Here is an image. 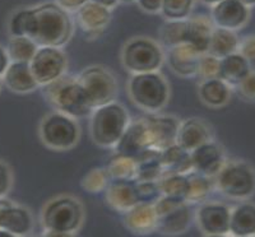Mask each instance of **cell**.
Wrapping results in <instances>:
<instances>
[{
  "label": "cell",
  "mask_w": 255,
  "mask_h": 237,
  "mask_svg": "<svg viewBox=\"0 0 255 237\" xmlns=\"http://www.w3.org/2000/svg\"><path fill=\"white\" fill-rule=\"evenodd\" d=\"M33 12L36 23L32 40L38 46L61 47L70 40L73 26L67 10L58 4L46 3L33 8Z\"/></svg>",
  "instance_id": "cell-1"
},
{
  "label": "cell",
  "mask_w": 255,
  "mask_h": 237,
  "mask_svg": "<svg viewBox=\"0 0 255 237\" xmlns=\"http://www.w3.org/2000/svg\"><path fill=\"white\" fill-rule=\"evenodd\" d=\"M42 88L45 99L55 111L63 113L73 118H87L93 109L87 95L77 81V77H60Z\"/></svg>",
  "instance_id": "cell-2"
},
{
  "label": "cell",
  "mask_w": 255,
  "mask_h": 237,
  "mask_svg": "<svg viewBox=\"0 0 255 237\" xmlns=\"http://www.w3.org/2000/svg\"><path fill=\"white\" fill-rule=\"evenodd\" d=\"M130 122L127 109L119 102L100 106L90 115V133L93 143L102 148H114Z\"/></svg>",
  "instance_id": "cell-3"
},
{
  "label": "cell",
  "mask_w": 255,
  "mask_h": 237,
  "mask_svg": "<svg viewBox=\"0 0 255 237\" xmlns=\"http://www.w3.org/2000/svg\"><path fill=\"white\" fill-rule=\"evenodd\" d=\"M130 100L148 114L162 110L170 100V86L158 72L133 74L128 83Z\"/></svg>",
  "instance_id": "cell-4"
},
{
  "label": "cell",
  "mask_w": 255,
  "mask_h": 237,
  "mask_svg": "<svg viewBox=\"0 0 255 237\" xmlns=\"http://www.w3.org/2000/svg\"><path fill=\"white\" fill-rule=\"evenodd\" d=\"M213 182L215 188L226 198L247 200L255 194V170L244 161H227Z\"/></svg>",
  "instance_id": "cell-5"
},
{
  "label": "cell",
  "mask_w": 255,
  "mask_h": 237,
  "mask_svg": "<svg viewBox=\"0 0 255 237\" xmlns=\"http://www.w3.org/2000/svg\"><path fill=\"white\" fill-rule=\"evenodd\" d=\"M84 220V209L81 202L69 195L51 199L41 214V222L45 230L72 232L81 229Z\"/></svg>",
  "instance_id": "cell-6"
},
{
  "label": "cell",
  "mask_w": 255,
  "mask_h": 237,
  "mask_svg": "<svg viewBox=\"0 0 255 237\" xmlns=\"http://www.w3.org/2000/svg\"><path fill=\"white\" fill-rule=\"evenodd\" d=\"M41 142L52 150H69L77 145L81 138V129L76 118L59 111L50 113L40 124Z\"/></svg>",
  "instance_id": "cell-7"
},
{
  "label": "cell",
  "mask_w": 255,
  "mask_h": 237,
  "mask_svg": "<svg viewBox=\"0 0 255 237\" xmlns=\"http://www.w3.org/2000/svg\"><path fill=\"white\" fill-rule=\"evenodd\" d=\"M77 81L87 95L92 109L116 101L118 82L115 75L101 65H92L82 70Z\"/></svg>",
  "instance_id": "cell-8"
},
{
  "label": "cell",
  "mask_w": 255,
  "mask_h": 237,
  "mask_svg": "<svg viewBox=\"0 0 255 237\" xmlns=\"http://www.w3.org/2000/svg\"><path fill=\"white\" fill-rule=\"evenodd\" d=\"M123 65L133 74L158 72L165 60L161 47L148 38H134L123 49Z\"/></svg>",
  "instance_id": "cell-9"
},
{
  "label": "cell",
  "mask_w": 255,
  "mask_h": 237,
  "mask_svg": "<svg viewBox=\"0 0 255 237\" xmlns=\"http://www.w3.org/2000/svg\"><path fill=\"white\" fill-rule=\"evenodd\" d=\"M29 67L41 88L65 74L67 56L60 47L41 46L29 61Z\"/></svg>",
  "instance_id": "cell-10"
},
{
  "label": "cell",
  "mask_w": 255,
  "mask_h": 237,
  "mask_svg": "<svg viewBox=\"0 0 255 237\" xmlns=\"http://www.w3.org/2000/svg\"><path fill=\"white\" fill-rule=\"evenodd\" d=\"M193 171L215 179L216 175L227 162L225 149L213 139L190 152Z\"/></svg>",
  "instance_id": "cell-11"
},
{
  "label": "cell",
  "mask_w": 255,
  "mask_h": 237,
  "mask_svg": "<svg viewBox=\"0 0 255 237\" xmlns=\"http://www.w3.org/2000/svg\"><path fill=\"white\" fill-rule=\"evenodd\" d=\"M143 120L147 126L152 149L163 150L165 148L176 143V135L180 125L177 118L170 115L149 114L143 118Z\"/></svg>",
  "instance_id": "cell-12"
},
{
  "label": "cell",
  "mask_w": 255,
  "mask_h": 237,
  "mask_svg": "<svg viewBox=\"0 0 255 237\" xmlns=\"http://www.w3.org/2000/svg\"><path fill=\"white\" fill-rule=\"evenodd\" d=\"M114 149H115V154L133 159L138 158L147 149H151V140H149L144 120L143 118H138L133 121L130 120Z\"/></svg>",
  "instance_id": "cell-13"
},
{
  "label": "cell",
  "mask_w": 255,
  "mask_h": 237,
  "mask_svg": "<svg viewBox=\"0 0 255 237\" xmlns=\"http://www.w3.org/2000/svg\"><path fill=\"white\" fill-rule=\"evenodd\" d=\"M0 229L18 237L28 236L33 229L31 212L6 198H0Z\"/></svg>",
  "instance_id": "cell-14"
},
{
  "label": "cell",
  "mask_w": 255,
  "mask_h": 237,
  "mask_svg": "<svg viewBox=\"0 0 255 237\" xmlns=\"http://www.w3.org/2000/svg\"><path fill=\"white\" fill-rule=\"evenodd\" d=\"M249 8L240 0H221L212 9V22L218 28L238 31L249 20Z\"/></svg>",
  "instance_id": "cell-15"
},
{
  "label": "cell",
  "mask_w": 255,
  "mask_h": 237,
  "mask_svg": "<svg viewBox=\"0 0 255 237\" xmlns=\"http://www.w3.org/2000/svg\"><path fill=\"white\" fill-rule=\"evenodd\" d=\"M231 208L222 203H204L197 212L199 229L206 235H229Z\"/></svg>",
  "instance_id": "cell-16"
},
{
  "label": "cell",
  "mask_w": 255,
  "mask_h": 237,
  "mask_svg": "<svg viewBox=\"0 0 255 237\" xmlns=\"http://www.w3.org/2000/svg\"><path fill=\"white\" fill-rule=\"evenodd\" d=\"M211 127L206 121L198 118H186L180 121L176 135V144L188 152L194 150L199 145L212 140Z\"/></svg>",
  "instance_id": "cell-17"
},
{
  "label": "cell",
  "mask_w": 255,
  "mask_h": 237,
  "mask_svg": "<svg viewBox=\"0 0 255 237\" xmlns=\"http://www.w3.org/2000/svg\"><path fill=\"white\" fill-rule=\"evenodd\" d=\"M106 200L109 206L118 212L130 211L133 207L139 204L136 195L135 180L111 179L106 188Z\"/></svg>",
  "instance_id": "cell-18"
},
{
  "label": "cell",
  "mask_w": 255,
  "mask_h": 237,
  "mask_svg": "<svg viewBox=\"0 0 255 237\" xmlns=\"http://www.w3.org/2000/svg\"><path fill=\"white\" fill-rule=\"evenodd\" d=\"M199 51L189 44H180L177 46L170 47L167 54V63L170 69L176 73L179 77L190 78L197 75L198 63L200 56Z\"/></svg>",
  "instance_id": "cell-19"
},
{
  "label": "cell",
  "mask_w": 255,
  "mask_h": 237,
  "mask_svg": "<svg viewBox=\"0 0 255 237\" xmlns=\"http://www.w3.org/2000/svg\"><path fill=\"white\" fill-rule=\"evenodd\" d=\"M1 81H3V86H5L9 91L19 93V95L31 93L40 88L32 74L29 63L12 61L1 77Z\"/></svg>",
  "instance_id": "cell-20"
},
{
  "label": "cell",
  "mask_w": 255,
  "mask_h": 237,
  "mask_svg": "<svg viewBox=\"0 0 255 237\" xmlns=\"http://www.w3.org/2000/svg\"><path fill=\"white\" fill-rule=\"evenodd\" d=\"M127 229L136 235H148L156 231L157 214L153 204L139 203L124 213Z\"/></svg>",
  "instance_id": "cell-21"
},
{
  "label": "cell",
  "mask_w": 255,
  "mask_h": 237,
  "mask_svg": "<svg viewBox=\"0 0 255 237\" xmlns=\"http://www.w3.org/2000/svg\"><path fill=\"white\" fill-rule=\"evenodd\" d=\"M229 235L232 237L255 236V203L243 202L231 209Z\"/></svg>",
  "instance_id": "cell-22"
},
{
  "label": "cell",
  "mask_w": 255,
  "mask_h": 237,
  "mask_svg": "<svg viewBox=\"0 0 255 237\" xmlns=\"http://www.w3.org/2000/svg\"><path fill=\"white\" fill-rule=\"evenodd\" d=\"M198 95L206 106L211 109H222L231 100L232 88L220 78L207 79L200 82Z\"/></svg>",
  "instance_id": "cell-23"
},
{
  "label": "cell",
  "mask_w": 255,
  "mask_h": 237,
  "mask_svg": "<svg viewBox=\"0 0 255 237\" xmlns=\"http://www.w3.org/2000/svg\"><path fill=\"white\" fill-rule=\"evenodd\" d=\"M77 19L84 31L88 33H97L110 23L111 13L110 9L88 1L77 10Z\"/></svg>",
  "instance_id": "cell-24"
},
{
  "label": "cell",
  "mask_w": 255,
  "mask_h": 237,
  "mask_svg": "<svg viewBox=\"0 0 255 237\" xmlns=\"http://www.w3.org/2000/svg\"><path fill=\"white\" fill-rule=\"evenodd\" d=\"M186 38L185 44L194 47L200 54H207L213 32V22L206 17H195L186 19Z\"/></svg>",
  "instance_id": "cell-25"
},
{
  "label": "cell",
  "mask_w": 255,
  "mask_h": 237,
  "mask_svg": "<svg viewBox=\"0 0 255 237\" xmlns=\"http://www.w3.org/2000/svg\"><path fill=\"white\" fill-rule=\"evenodd\" d=\"M191 221V212L188 203H183L168 213L157 217L156 231L163 235H179L186 231Z\"/></svg>",
  "instance_id": "cell-26"
},
{
  "label": "cell",
  "mask_w": 255,
  "mask_h": 237,
  "mask_svg": "<svg viewBox=\"0 0 255 237\" xmlns=\"http://www.w3.org/2000/svg\"><path fill=\"white\" fill-rule=\"evenodd\" d=\"M252 72L247 60L241 54L234 52L221 59L220 63V79L226 82L231 88H235Z\"/></svg>",
  "instance_id": "cell-27"
},
{
  "label": "cell",
  "mask_w": 255,
  "mask_h": 237,
  "mask_svg": "<svg viewBox=\"0 0 255 237\" xmlns=\"http://www.w3.org/2000/svg\"><path fill=\"white\" fill-rule=\"evenodd\" d=\"M162 175L161 150L151 148L135 159V181H158Z\"/></svg>",
  "instance_id": "cell-28"
},
{
  "label": "cell",
  "mask_w": 255,
  "mask_h": 237,
  "mask_svg": "<svg viewBox=\"0 0 255 237\" xmlns=\"http://www.w3.org/2000/svg\"><path fill=\"white\" fill-rule=\"evenodd\" d=\"M161 162L163 174H189L193 171L190 152L176 143L161 150Z\"/></svg>",
  "instance_id": "cell-29"
},
{
  "label": "cell",
  "mask_w": 255,
  "mask_h": 237,
  "mask_svg": "<svg viewBox=\"0 0 255 237\" xmlns=\"http://www.w3.org/2000/svg\"><path fill=\"white\" fill-rule=\"evenodd\" d=\"M239 45H240V41L235 32L215 27L211 36L208 54L222 59L227 55H231L234 52H238Z\"/></svg>",
  "instance_id": "cell-30"
},
{
  "label": "cell",
  "mask_w": 255,
  "mask_h": 237,
  "mask_svg": "<svg viewBox=\"0 0 255 237\" xmlns=\"http://www.w3.org/2000/svg\"><path fill=\"white\" fill-rule=\"evenodd\" d=\"M158 185L161 197H168L186 203L189 190L188 174H163L158 180Z\"/></svg>",
  "instance_id": "cell-31"
},
{
  "label": "cell",
  "mask_w": 255,
  "mask_h": 237,
  "mask_svg": "<svg viewBox=\"0 0 255 237\" xmlns=\"http://www.w3.org/2000/svg\"><path fill=\"white\" fill-rule=\"evenodd\" d=\"M35 12L33 8L20 9L9 20V33L12 37H28L32 40L35 32Z\"/></svg>",
  "instance_id": "cell-32"
},
{
  "label": "cell",
  "mask_w": 255,
  "mask_h": 237,
  "mask_svg": "<svg viewBox=\"0 0 255 237\" xmlns=\"http://www.w3.org/2000/svg\"><path fill=\"white\" fill-rule=\"evenodd\" d=\"M38 45L28 37H10L6 46V52L10 61L29 63L38 50Z\"/></svg>",
  "instance_id": "cell-33"
},
{
  "label": "cell",
  "mask_w": 255,
  "mask_h": 237,
  "mask_svg": "<svg viewBox=\"0 0 255 237\" xmlns=\"http://www.w3.org/2000/svg\"><path fill=\"white\" fill-rule=\"evenodd\" d=\"M189 177V190L186 195V203H202L208 198L212 189L215 188L213 179L207 177L202 174H198L195 171H191L188 174Z\"/></svg>",
  "instance_id": "cell-34"
},
{
  "label": "cell",
  "mask_w": 255,
  "mask_h": 237,
  "mask_svg": "<svg viewBox=\"0 0 255 237\" xmlns=\"http://www.w3.org/2000/svg\"><path fill=\"white\" fill-rule=\"evenodd\" d=\"M106 170L110 179L135 180V159L114 154L109 161Z\"/></svg>",
  "instance_id": "cell-35"
},
{
  "label": "cell",
  "mask_w": 255,
  "mask_h": 237,
  "mask_svg": "<svg viewBox=\"0 0 255 237\" xmlns=\"http://www.w3.org/2000/svg\"><path fill=\"white\" fill-rule=\"evenodd\" d=\"M186 26L188 22L184 20H168L161 28V38L163 44L168 47L177 46L180 44H185Z\"/></svg>",
  "instance_id": "cell-36"
},
{
  "label": "cell",
  "mask_w": 255,
  "mask_h": 237,
  "mask_svg": "<svg viewBox=\"0 0 255 237\" xmlns=\"http://www.w3.org/2000/svg\"><path fill=\"white\" fill-rule=\"evenodd\" d=\"M194 0H162L161 12L168 20H184L189 17Z\"/></svg>",
  "instance_id": "cell-37"
},
{
  "label": "cell",
  "mask_w": 255,
  "mask_h": 237,
  "mask_svg": "<svg viewBox=\"0 0 255 237\" xmlns=\"http://www.w3.org/2000/svg\"><path fill=\"white\" fill-rule=\"evenodd\" d=\"M110 175L108 170L105 168H93L88 171L86 176L82 180V186L88 193H99V191L106 190L109 182H110Z\"/></svg>",
  "instance_id": "cell-38"
},
{
  "label": "cell",
  "mask_w": 255,
  "mask_h": 237,
  "mask_svg": "<svg viewBox=\"0 0 255 237\" xmlns=\"http://www.w3.org/2000/svg\"><path fill=\"white\" fill-rule=\"evenodd\" d=\"M220 63L221 59L211 55L208 52L200 56L197 70V75L200 81L220 78Z\"/></svg>",
  "instance_id": "cell-39"
},
{
  "label": "cell",
  "mask_w": 255,
  "mask_h": 237,
  "mask_svg": "<svg viewBox=\"0 0 255 237\" xmlns=\"http://www.w3.org/2000/svg\"><path fill=\"white\" fill-rule=\"evenodd\" d=\"M135 189L139 203L154 204L161 198L158 181H135Z\"/></svg>",
  "instance_id": "cell-40"
},
{
  "label": "cell",
  "mask_w": 255,
  "mask_h": 237,
  "mask_svg": "<svg viewBox=\"0 0 255 237\" xmlns=\"http://www.w3.org/2000/svg\"><path fill=\"white\" fill-rule=\"evenodd\" d=\"M234 90L241 100L247 102H255V72H250L247 78L240 84H238Z\"/></svg>",
  "instance_id": "cell-41"
},
{
  "label": "cell",
  "mask_w": 255,
  "mask_h": 237,
  "mask_svg": "<svg viewBox=\"0 0 255 237\" xmlns=\"http://www.w3.org/2000/svg\"><path fill=\"white\" fill-rule=\"evenodd\" d=\"M238 52L247 60L250 70L255 72V36H249L241 41Z\"/></svg>",
  "instance_id": "cell-42"
},
{
  "label": "cell",
  "mask_w": 255,
  "mask_h": 237,
  "mask_svg": "<svg viewBox=\"0 0 255 237\" xmlns=\"http://www.w3.org/2000/svg\"><path fill=\"white\" fill-rule=\"evenodd\" d=\"M13 186V172L10 166L0 159V198H6Z\"/></svg>",
  "instance_id": "cell-43"
},
{
  "label": "cell",
  "mask_w": 255,
  "mask_h": 237,
  "mask_svg": "<svg viewBox=\"0 0 255 237\" xmlns=\"http://www.w3.org/2000/svg\"><path fill=\"white\" fill-rule=\"evenodd\" d=\"M138 5L148 13H157L161 10L162 0H136Z\"/></svg>",
  "instance_id": "cell-44"
},
{
  "label": "cell",
  "mask_w": 255,
  "mask_h": 237,
  "mask_svg": "<svg viewBox=\"0 0 255 237\" xmlns=\"http://www.w3.org/2000/svg\"><path fill=\"white\" fill-rule=\"evenodd\" d=\"M56 1H58V5L63 8L64 10L73 12V10H78L81 6L88 3L90 0H56Z\"/></svg>",
  "instance_id": "cell-45"
},
{
  "label": "cell",
  "mask_w": 255,
  "mask_h": 237,
  "mask_svg": "<svg viewBox=\"0 0 255 237\" xmlns=\"http://www.w3.org/2000/svg\"><path fill=\"white\" fill-rule=\"evenodd\" d=\"M10 63H12V61L9 59L6 50L4 49V47L0 46V78L3 77V74L5 73V70L8 69L9 64Z\"/></svg>",
  "instance_id": "cell-46"
},
{
  "label": "cell",
  "mask_w": 255,
  "mask_h": 237,
  "mask_svg": "<svg viewBox=\"0 0 255 237\" xmlns=\"http://www.w3.org/2000/svg\"><path fill=\"white\" fill-rule=\"evenodd\" d=\"M44 237H76L72 232H61V231H50L45 230Z\"/></svg>",
  "instance_id": "cell-47"
},
{
  "label": "cell",
  "mask_w": 255,
  "mask_h": 237,
  "mask_svg": "<svg viewBox=\"0 0 255 237\" xmlns=\"http://www.w3.org/2000/svg\"><path fill=\"white\" fill-rule=\"evenodd\" d=\"M90 1L99 4V5H102L108 9L113 8V6H115L116 4L119 3V0H90Z\"/></svg>",
  "instance_id": "cell-48"
},
{
  "label": "cell",
  "mask_w": 255,
  "mask_h": 237,
  "mask_svg": "<svg viewBox=\"0 0 255 237\" xmlns=\"http://www.w3.org/2000/svg\"><path fill=\"white\" fill-rule=\"evenodd\" d=\"M0 237H18V236H15V235H13L12 232L6 231V230L0 229Z\"/></svg>",
  "instance_id": "cell-49"
},
{
  "label": "cell",
  "mask_w": 255,
  "mask_h": 237,
  "mask_svg": "<svg viewBox=\"0 0 255 237\" xmlns=\"http://www.w3.org/2000/svg\"><path fill=\"white\" fill-rule=\"evenodd\" d=\"M244 5H247L248 8H252V6H255V0H240Z\"/></svg>",
  "instance_id": "cell-50"
},
{
  "label": "cell",
  "mask_w": 255,
  "mask_h": 237,
  "mask_svg": "<svg viewBox=\"0 0 255 237\" xmlns=\"http://www.w3.org/2000/svg\"><path fill=\"white\" fill-rule=\"evenodd\" d=\"M200 1H202V3H204V4H207V5H215V4H217V3H220L221 0H200Z\"/></svg>",
  "instance_id": "cell-51"
},
{
  "label": "cell",
  "mask_w": 255,
  "mask_h": 237,
  "mask_svg": "<svg viewBox=\"0 0 255 237\" xmlns=\"http://www.w3.org/2000/svg\"><path fill=\"white\" fill-rule=\"evenodd\" d=\"M206 237H230L229 235H207Z\"/></svg>",
  "instance_id": "cell-52"
},
{
  "label": "cell",
  "mask_w": 255,
  "mask_h": 237,
  "mask_svg": "<svg viewBox=\"0 0 255 237\" xmlns=\"http://www.w3.org/2000/svg\"><path fill=\"white\" fill-rule=\"evenodd\" d=\"M122 1H124V3H131L134 0H122Z\"/></svg>",
  "instance_id": "cell-53"
},
{
  "label": "cell",
  "mask_w": 255,
  "mask_h": 237,
  "mask_svg": "<svg viewBox=\"0 0 255 237\" xmlns=\"http://www.w3.org/2000/svg\"><path fill=\"white\" fill-rule=\"evenodd\" d=\"M1 88H3V81L0 78V91H1Z\"/></svg>",
  "instance_id": "cell-54"
},
{
  "label": "cell",
  "mask_w": 255,
  "mask_h": 237,
  "mask_svg": "<svg viewBox=\"0 0 255 237\" xmlns=\"http://www.w3.org/2000/svg\"><path fill=\"white\" fill-rule=\"evenodd\" d=\"M35 237H44V235H40V236H35Z\"/></svg>",
  "instance_id": "cell-55"
},
{
  "label": "cell",
  "mask_w": 255,
  "mask_h": 237,
  "mask_svg": "<svg viewBox=\"0 0 255 237\" xmlns=\"http://www.w3.org/2000/svg\"><path fill=\"white\" fill-rule=\"evenodd\" d=\"M247 237H255V236H247Z\"/></svg>",
  "instance_id": "cell-56"
}]
</instances>
